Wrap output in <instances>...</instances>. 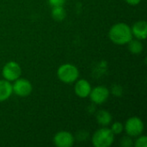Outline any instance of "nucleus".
Instances as JSON below:
<instances>
[{"instance_id":"obj_14","label":"nucleus","mask_w":147,"mask_h":147,"mask_svg":"<svg viewBox=\"0 0 147 147\" xmlns=\"http://www.w3.org/2000/svg\"><path fill=\"white\" fill-rule=\"evenodd\" d=\"M52 16L55 21L60 22L65 18L66 13H65V10L64 9L63 6H56V7H53Z\"/></svg>"},{"instance_id":"obj_16","label":"nucleus","mask_w":147,"mask_h":147,"mask_svg":"<svg viewBox=\"0 0 147 147\" xmlns=\"http://www.w3.org/2000/svg\"><path fill=\"white\" fill-rule=\"evenodd\" d=\"M135 147H147V137L146 136H140L139 137L135 143Z\"/></svg>"},{"instance_id":"obj_5","label":"nucleus","mask_w":147,"mask_h":147,"mask_svg":"<svg viewBox=\"0 0 147 147\" xmlns=\"http://www.w3.org/2000/svg\"><path fill=\"white\" fill-rule=\"evenodd\" d=\"M22 68L18 63L15 61H9L4 65L2 71V75L5 80L9 82L15 81L21 77Z\"/></svg>"},{"instance_id":"obj_9","label":"nucleus","mask_w":147,"mask_h":147,"mask_svg":"<svg viewBox=\"0 0 147 147\" xmlns=\"http://www.w3.org/2000/svg\"><path fill=\"white\" fill-rule=\"evenodd\" d=\"M74 91L78 96H79L81 98H85V97L89 96V95L91 91V85L87 80L79 79L78 81H77V83L75 84Z\"/></svg>"},{"instance_id":"obj_2","label":"nucleus","mask_w":147,"mask_h":147,"mask_svg":"<svg viewBox=\"0 0 147 147\" xmlns=\"http://www.w3.org/2000/svg\"><path fill=\"white\" fill-rule=\"evenodd\" d=\"M115 140V134L110 128L102 127L96 130L92 136V144L95 147H109Z\"/></svg>"},{"instance_id":"obj_6","label":"nucleus","mask_w":147,"mask_h":147,"mask_svg":"<svg viewBox=\"0 0 147 147\" xmlns=\"http://www.w3.org/2000/svg\"><path fill=\"white\" fill-rule=\"evenodd\" d=\"M12 90L13 93H15L18 96L25 97L31 94L33 87L28 80L19 78L16 80H15L14 84H12Z\"/></svg>"},{"instance_id":"obj_12","label":"nucleus","mask_w":147,"mask_h":147,"mask_svg":"<svg viewBox=\"0 0 147 147\" xmlns=\"http://www.w3.org/2000/svg\"><path fill=\"white\" fill-rule=\"evenodd\" d=\"M96 118L97 123L103 127L109 126L112 121V115L107 110H99L96 113Z\"/></svg>"},{"instance_id":"obj_17","label":"nucleus","mask_w":147,"mask_h":147,"mask_svg":"<svg viewBox=\"0 0 147 147\" xmlns=\"http://www.w3.org/2000/svg\"><path fill=\"white\" fill-rule=\"evenodd\" d=\"M133 140L131 139L130 136H126L124 138H122L121 140V145L123 147H130L133 146Z\"/></svg>"},{"instance_id":"obj_4","label":"nucleus","mask_w":147,"mask_h":147,"mask_svg":"<svg viewBox=\"0 0 147 147\" xmlns=\"http://www.w3.org/2000/svg\"><path fill=\"white\" fill-rule=\"evenodd\" d=\"M124 130L130 137H138L144 131V123L142 120L137 116L130 117L125 123Z\"/></svg>"},{"instance_id":"obj_1","label":"nucleus","mask_w":147,"mask_h":147,"mask_svg":"<svg viewBox=\"0 0 147 147\" xmlns=\"http://www.w3.org/2000/svg\"><path fill=\"white\" fill-rule=\"evenodd\" d=\"M109 37L110 40L116 45L127 44L134 37L131 28L124 23L118 22L113 25L109 32Z\"/></svg>"},{"instance_id":"obj_10","label":"nucleus","mask_w":147,"mask_h":147,"mask_svg":"<svg viewBox=\"0 0 147 147\" xmlns=\"http://www.w3.org/2000/svg\"><path fill=\"white\" fill-rule=\"evenodd\" d=\"M132 34L138 40H146L147 36V22L146 21H138L131 28Z\"/></svg>"},{"instance_id":"obj_18","label":"nucleus","mask_w":147,"mask_h":147,"mask_svg":"<svg viewBox=\"0 0 147 147\" xmlns=\"http://www.w3.org/2000/svg\"><path fill=\"white\" fill-rule=\"evenodd\" d=\"M49 4L52 5V7L56 6H63L65 3V0H48Z\"/></svg>"},{"instance_id":"obj_8","label":"nucleus","mask_w":147,"mask_h":147,"mask_svg":"<svg viewBox=\"0 0 147 147\" xmlns=\"http://www.w3.org/2000/svg\"><path fill=\"white\" fill-rule=\"evenodd\" d=\"M74 141L73 135L67 131H60L53 137V143L57 147H71Z\"/></svg>"},{"instance_id":"obj_11","label":"nucleus","mask_w":147,"mask_h":147,"mask_svg":"<svg viewBox=\"0 0 147 147\" xmlns=\"http://www.w3.org/2000/svg\"><path fill=\"white\" fill-rule=\"evenodd\" d=\"M12 84L8 80H0V102H4L12 95Z\"/></svg>"},{"instance_id":"obj_7","label":"nucleus","mask_w":147,"mask_h":147,"mask_svg":"<svg viewBox=\"0 0 147 147\" xmlns=\"http://www.w3.org/2000/svg\"><path fill=\"white\" fill-rule=\"evenodd\" d=\"M89 96L94 103L102 104L108 100L109 96V90L104 86H96L94 89H91Z\"/></svg>"},{"instance_id":"obj_13","label":"nucleus","mask_w":147,"mask_h":147,"mask_svg":"<svg viewBox=\"0 0 147 147\" xmlns=\"http://www.w3.org/2000/svg\"><path fill=\"white\" fill-rule=\"evenodd\" d=\"M128 50L133 54H140L143 51V45L139 40L132 39L128 43Z\"/></svg>"},{"instance_id":"obj_3","label":"nucleus","mask_w":147,"mask_h":147,"mask_svg":"<svg viewBox=\"0 0 147 147\" xmlns=\"http://www.w3.org/2000/svg\"><path fill=\"white\" fill-rule=\"evenodd\" d=\"M57 75L61 82L65 84H71L78 80L79 71L75 65L71 64H65L59 67Z\"/></svg>"},{"instance_id":"obj_19","label":"nucleus","mask_w":147,"mask_h":147,"mask_svg":"<svg viewBox=\"0 0 147 147\" xmlns=\"http://www.w3.org/2000/svg\"><path fill=\"white\" fill-rule=\"evenodd\" d=\"M128 4H130V5H133V6H134V5H138L140 2H141V0H125Z\"/></svg>"},{"instance_id":"obj_15","label":"nucleus","mask_w":147,"mask_h":147,"mask_svg":"<svg viewBox=\"0 0 147 147\" xmlns=\"http://www.w3.org/2000/svg\"><path fill=\"white\" fill-rule=\"evenodd\" d=\"M111 131L113 132V134L115 135H118L120 134H121L124 130V126L122 123L119 122V121H116V122H114L112 127H111Z\"/></svg>"}]
</instances>
